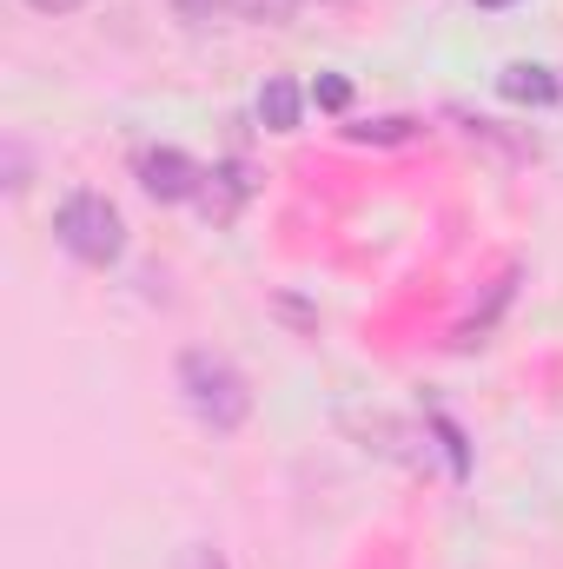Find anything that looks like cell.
<instances>
[{
	"mask_svg": "<svg viewBox=\"0 0 563 569\" xmlns=\"http://www.w3.org/2000/svg\"><path fill=\"white\" fill-rule=\"evenodd\" d=\"M179 398H186V411L199 418V425L213 430H239L253 418V385H246V371L226 358V351H186L179 358Z\"/></svg>",
	"mask_w": 563,
	"mask_h": 569,
	"instance_id": "obj_1",
	"label": "cell"
},
{
	"mask_svg": "<svg viewBox=\"0 0 563 569\" xmlns=\"http://www.w3.org/2000/svg\"><path fill=\"white\" fill-rule=\"evenodd\" d=\"M53 239L80 259V266H113L127 252V226L113 212V199L100 192H67L60 212H53Z\"/></svg>",
	"mask_w": 563,
	"mask_h": 569,
	"instance_id": "obj_2",
	"label": "cell"
},
{
	"mask_svg": "<svg viewBox=\"0 0 563 569\" xmlns=\"http://www.w3.org/2000/svg\"><path fill=\"white\" fill-rule=\"evenodd\" d=\"M140 186L152 192V199L179 206V199H199L206 166H199V159H186L179 146H159V152H140Z\"/></svg>",
	"mask_w": 563,
	"mask_h": 569,
	"instance_id": "obj_3",
	"label": "cell"
},
{
	"mask_svg": "<svg viewBox=\"0 0 563 569\" xmlns=\"http://www.w3.org/2000/svg\"><path fill=\"white\" fill-rule=\"evenodd\" d=\"M497 93H504V100H517V107H544V100H557V80H551V67L517 60V67H504Z\"/></svg>",
	"mask_w": 563,
	"mask_h": 569,
	"instance_id": "obj_4",
	"label": "cell"
},
{
	"mask_svg": "<svg viewBox=\"0 0 563 569\" xmlns=\"http://www.w3.org/2000/svg\"><path fill=\"white\" fill-rule=\"evenodd\" d=\"M298 107H305V93H298V80H266V93H259V120L273 127V133H292L298 127Z\"/></svg>",
	"mask_w": 563,
	"mask_h": 569,
	"instance_id": "obj_5",
	"label": "cell"
},
{
	"mask_svg": "<svg viewBox=\"0 0 563 569\" xmlns=\"http://www.w3.org/2000/svg\"><path fill=\"white\" fill-rule=\"evenodd\" d=\"M219 13L253 20V27H285V20L298 13V0H219Z\"/></svg>",
	"mask_w": 563,
	"mask_h": 569,
	"instance_id": "obj_6",
	"label": "cell"
},
{
	"mask_svg": "<svg viewBox=\"0 0 563 569\" xmlns=\"http://www.w3.org/2000/svg\"><path fill=\"white\" fill-rule=\"evenodd\" d=\"M172 569H226V550H219V543H186V550L172 557Z\"/></svg>",
	"mask_w": 563,
	"mask_h": 569,
	"instance_id": "obj_7",
	"label": "cell"
},
{
	"mask_svg": "<svg viewBox=\"0 0 563 569\" xmlns=\"http://www.w3.org/2000/svg\"><path fill=\"white\" fill-rule=\"evenodd\" d=\"M312 100H318V107H325V113H338V107H345V100H352V87H345V80H338V73H325V80H318V87H312Z\"/></svg>",
	"mask_w": 563,
	"mask_h": 569,
	"instance_id": "obj_8",
	"label": "cell"
},
{
	"mask_svg": "<svg viewBox=\"0 0 563 569\" xmlns=\"http://www.w3.org/2000/svg\"><path fill=\"white\" fill-rule=\"evenodd\" d=\"M412 120H378V127H352V140H405Z\"/></svg>",
	"mask_w": 563,
	"mask_h": 569,
	"instance_id": "obj_9",
	"label": "cell"
},
{
	"mask_svg": "<svg viewBox=\"0 0 563 569\" xmlns=\"http://www.w3.org/2000/svg\"><path fill=\"white\" fill-rule=\"evenodd\" d=\"M7 186H13V192L27 186V152H20V140H7Z\"/></svg>",
	"mask_w": 563,
	"mask_h": 569,
	"instance_id": "obj_10",
	"label": "cell"
},
{
	"mask_svg": "<svg viewBox=\"0 0 563 569\" xmlns=\"http://www.w3.org/2000/svg\"><path fill=\"white\" fill-rule=\"evenodd\" d=\"M27 7H33V13H73L80 0H27Z\"/></svg>",
	"mask_w": 563,
	"mask_h": 569,
	"instance_id": "obj_11",
	"label": "cell"
},
{
	"mask_svg": "<svg viewBox=\"0 0 563 569\" xmlns=\"http://www.w3.org/2000/svg\"><path fill=\"white\" fill-rule=\"evenodd\" d=\"M477 7H511V0H477Z\"/></svg>",
	"mask_w": 563,
	"mask_h": 569,
	"instance_id": "obj_12",
	"label": "cell"
}]
</instances>
